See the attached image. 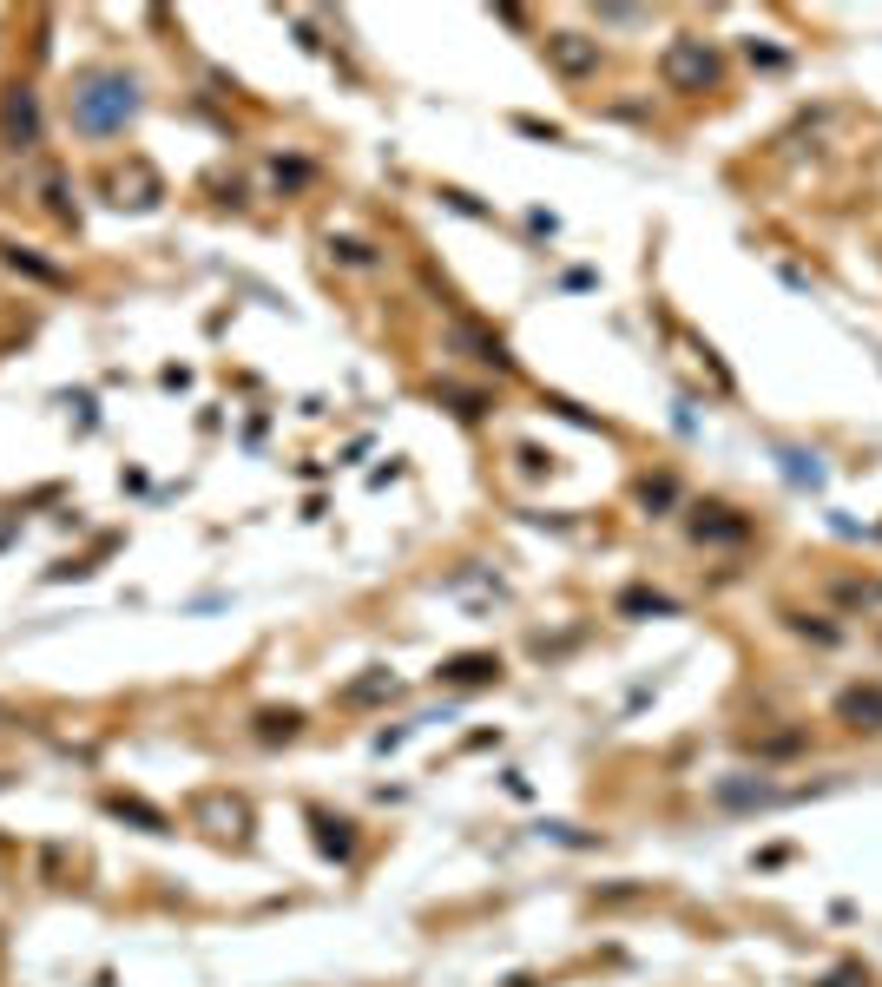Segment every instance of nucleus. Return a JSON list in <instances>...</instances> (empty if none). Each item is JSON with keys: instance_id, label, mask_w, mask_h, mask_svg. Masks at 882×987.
I'll return each mask as SVG.
<instances>
[{"instance_id": "4", "label": "nucleus", "mask_w": 882, "mask_h": 987, "mask_svg": "<svg viewBox=\"0 0 882 987\" xmlns=\"http://www.w3.org/2000/svg\"><path fill=\"white\" fill-rule=\"evenodd\" d=\"M843 724H856V731H882V691L863 685V691H843Z\"/></svg>"}, {"instance_id": "6", "label": "nucleus", "mask_w": 882, "mask_h": 987, "mask_svg": "<svg viewBox=\"0 0 882 987\" xmlns=\"http://www.w3.org/2000/svg\"><path fill=\"white\" fill-rule=\"evenodd\" d=\"M488 672H501L494 658H455V665H448V678H488Z\"/></svg>"}, {"instance_id": "2", "label": "nucleus", "mask_w": 882, "mask_h": 987, "mask_svg": "<svg viewBox=\"0 0 882 987\" xmlns=\"http://www.w3.org/2000/svg\"><path fill=\"white\" fill-rule=\"evenodd\" d=\"M665 79H672L678 93H692V86L718 79V60H711L705 40H678V47H665Z\"/></svg>"}, {"instance_id": "5", "label": "nucleus", "mask_w": 882, "mask_h": 987, "mask_svg": "<svg viewBox=\"0 0 882 987\" xmlns=\"http://www.w3.org/2000/svg\"><path fill=\"white\" fill-rule=\"evenodd\" d=\"M553 66H560V73H593L599 47H593V40H580V33H560V40H553Z\"/></svg>"}, {"instance_id": "1", "label": "nucleus", "mask_w": 882, "mask_h": 987, "mask_svg": "<svg viewBox=\"0 0 882 987\" xmlns=\"http://www.w3.org/2000/svg\"><path fill=\"white\" fill-rule=\"evenodd\" d=\"M132 79L126 73H86L79 79V93H73V126L79 132H93V139H106V132H119L132 119Z\"/></svg>"}, {"instance_id": "3", "label": "nucleus", "mask_w": 882, "mask_h": 987, "mask_svg": "<svg viewBox=\"0 0 882 987\" xmlns=\"http://www.w3.org/2000/svg\"><path fill=\"white\" fill-rule=\"evenodd\" d=\"M0 132H7V145H14V152H27V145L40 139V106H33L27 86H14V93H7V106H0Z\"/></svg>"}]
</instances>
